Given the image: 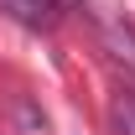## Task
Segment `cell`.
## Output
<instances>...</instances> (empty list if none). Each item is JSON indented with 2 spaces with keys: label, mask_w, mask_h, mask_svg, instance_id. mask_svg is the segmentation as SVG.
<instances>
[{
  "label": "cell",
  "mask_w": 135,
  "mask_h": 135,
  "mask_svg": "<svg viewBox=\"0 0 135 135\" xmlns=\"http://www.w3.org/2000/svg\"><path fill=\"white\" fill-rule=\"evenodd\" d=\"M0 11L11 21H21V26H31V31H52L57 16H62L52 0H0Z\"/></svg>",
  "instance_id": "6da1fadb"
},
{
  "label": "cell",
  "mask_w": 135,
  "mask_h": 135,
  "mask_svg": "<svg viewBox=\"0 0 135 135\" xmlns=\"http://www.w3.org/2000/svg\"><path fill=\"white\" fill-rule=\"evenodd\" d=\"M109 42L119 47V57L135 68V26H109Z\"/></svg>",
  "instance_id": "3957f363"
},
{
  "label": "cell",
  "mask_w": 135,
  "mask_h": 135,
  "mask_svg": "<svg viewBox=\"0 0 135 135\" xmlns=\"http://www.w3.org/2000/svg\"><path fill=\"white\" fill-rule=\"evenodd\" d=\"M109 135H135V88H119L109 99Z\"/></svg>",
  "instance_id": "7a4b0ae2"
},
{
  "label": "cell",
  "mask_w": 135,
  "mask_h": 135,
  "mask_svg": "<svg viewBox=\"0 0 135 135\" xmlns=\"http://www.w3.org/2000/svg\"><path fill=\"white\" fill-rule=\"evenodd\" d=\"M52 5H57V11H68V5H78V0H52Z\"/></svg>",
  "instance_id": "277c9868"
}]
</instances>
